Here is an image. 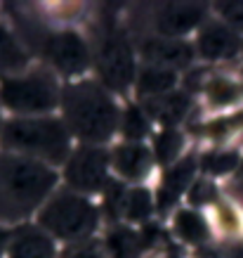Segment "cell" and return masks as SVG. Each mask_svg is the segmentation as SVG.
<instances>
[{"mask_svg":"<svg viewBox=\"0 0 243 258\" xmlns=\"http://www.w3.org/2000/svg\"><path fill=\"white\" fill-rule=\"evenodd\" d=\"M57 175L47 166L17 157H0V218L19 220L43 202Z\"/></svg>","mask_w":243,"mask_h":258,"instance_id":"6da1fadb","label":"cell"},{"mask_svg":"<svg viewBox=\"0 0 243 258\" xmlns=\"http://www.w3.org/2000/svg\"><path fill=\"white\" fill-rule=\"evenodd\" d=\"M64 109H66V121L73 128V133L83 140L104 142L113 135L118 111L102 88L92 83L71 86L64 93Z\"/></svg>","mask_w":243,"mask_h":258,"instance_id":"7a4b0ae2","label":"cell"},{"mask_svg":"<svg viewBox=\"0 0 243 258\" xmlns=\"http://www.w3.org/2000/svg\"><path fill=\"white\" fill-rule=\"evenodd\" d=\"M0 142L10 149L38 154L50 161H62L69 149V135L55 118H19L5 123Z\"/></svg>","mask_w":243,"mask_h":258,"instance_id":"3957f363","label":"cell"},{"mask_svg":"<svg viewBox=\"0 0 243 258\" xmlns=\"http://www.w3.org/2000/svg\"><path fill=\"white\" fill-rule=\"evenodd\" d=\"M40 223L62 239H83L94 230V206L76 195H59L40 213Z\"/></svg>","mask_w":243,"mask_h":258,"instance_id":"277c9868","label":"cell"},{"mask_svg":"<svg viewBox=\"0 0 243 258\" xmlns=\"http://www.w3.org/2000/svg\"><path fill=\"white\" fill-rule=\"evenodd\" d=\"M0 100L15 111H47L59 100V88L47 71H33L24 79L5 81L0 86Z\"/></svg>","mask_w":243,"mask_h":258,"instance_id":"5b68a950","label":"cell"},{"mask_svg":"<svg viewBox=\"0 0 243 258\" xmlns=\"http://www.w3.org/2000/svg\"><path fill=\"white\" fill-rule=\"evenodd\" d=\"M97 69L113 90H126L135 79V57L128 38L116 29H109L97 43Z\"/></svg>","mask_w":243,"mask_h":258,"instance_id":"8992f818","label":"cell"},{"mask_svg":"<svg viewBox=\"0 0 243 258\" xmlns=\"http://www.w3.org/2000/svg\"><path fill=\"white\" fill-rule=\"evenodd\" d=\"M66 180L76 189L99 192L106 185V154L97 147L78 149L66 168Z\"/></svg>","mask_w":243,"mask_h":258,"instance_id":"52a82bcc","label":"cell"},{"mask_svg":"<svg viewBox=\"0 0 243 258\" xmlns=\"http://www.w3.org/2000/svg\"><path fill=\"white\" fill-rule=\"evenodd\" d=\"M43 50L52 59V64L64 74H80L87 67V47L78 33L73 31L47 36L43 40Z\"/></svg>","mask_w":243,"mask_h":258,"instance_id":"ba28073f","label":"cell"},{"mask_svg":"<svg viewBox=\"0 0 243 258\" xmlns=\"http://www.w3.org/2000/svg\"><path fill=\"white\" fill-rule=\"evenodd\" d=\"M205 8L194 3H165L158 5L154 15V26L158 33H165V38H175L180 33H187L203 19Z\"/></svg>","mask_w":243,"mask_h":258,"instance_id":"9c48e42d","label":"cell"},{"mask_svg":"<svg viewBox=\"0 0 243 258\" xmlns=\"http://www.w3.org/2000/svg\"><path fill=\"white\" fill-rule=\"evenodd\" d=\"M243 50V40L236 29L227 24H208L198 36V52L205 59H231Z\"/></svg>","mask_w":243,"mask_h":258,"instance_id":"30bf717a","label":"cell"},{"mask_svg":"<svg viewBox=\"0 0 243 258\" xmlns=\"http://www.w3.org/2000/svg\"><path fill=\"white\" fill-rule=\"evenodd\" d=\"M142 52L147 59L156 62L158 67H168V69L170 67H184L194 57L191 45L175 38H147L142 43Z\"/></svg>","mask_w":243,"mask_h":258,"instance_id":"8fae6325","label":"cell"},{"mask_svg":"<svg viewBox=\"0 0 243 258\" xmlns=\"http://www.w3.org/2000/svg\"><path fill=\"white\" fill-rule=\"evenodd\" d=\"M10 258H55V246L50 242V237L33 227H26V230H19L12 239Z\"/></svg>","mask_w":243,"mask_h":258,"instance_id":"7c38bea8","label":"cell"},{"mask_svg":"<svg viewBox=\"0 0 243 258\" xmlns=\"http://www.w3.org/2000/svg\"><path fill=\"white\" fill-rule=\"evenodd\" d=\"M194 168H196L194 157H187L165 173L163 187L158 192V206H161V209H168V206L182 195V189L187 187L189 182H191V178H194Z\"/></svg>","mask_w":243,"mask_h":258,"instance_id":"4fadbf2b","label":"cell"},{"mask_svg":"<svg viewBox=\"0 0 243 258\" xmlns=\"http://www.w3.org/2000/svg\"><path fill=\"white\" fill-rule=\"evenodd\" d=\"M147 111L151 116L165 125H175L189 109V95L187 93H165L158 97L147 100Z\"/></svg>","mask_w":243,"mask_h":258,"instance_id":"5bb4252c","label":"cell"},{"mask_svg":"<svg viewBox=\"0 0 243 258\" xmlns=\"http://www.w3.org/2000/svg\"><path fill=\"white\" fill-rule=\"evenodd\" d=\"M118 173H123L126 178H142L149 171V152L142 145H126V147L116 149L113 154Z\"/></svg>","mask_w":243,"mask_h":258,"instance_id":"9a60e30c","label":"cell"},{"mask_svg":"<svg viewBox=\"0 0 243 258\" xmlns=\"http://www.w3.org/2000/svg\"><path fill=\"white\" fill-rule=\"evenodd\" d=\"M177 83V76H175L173 69H168V67H147V69H142L140 79H137V88H140L142 95H165L170 88Z\"/></svg>","mask_w":243,"mask_h":258,"instance_id":"2e32d148","label":"cell"},{"mask_svg":"<svg viewBox=\"0 0 243 258\" xmlns=\"http://www.w3.org/2000/svg\"><path fill=\"white\" fill-rule=\"evenodd\" d=\"M205 95H208V102L212 107H231L241 100L243 90L238 83L224 79V76H212L205 83Z\"/></svg>","mask_w":243,"mask_h":258,"instance_id":"e0dca14e","label":"cell"},{"mask_svg":"<svg viewBox=\"0 0 243 258\" xmlns=\"http://www.w3.org/2000/svg\"><path fill=\"white\" fill-rule=\"evenodd\" d=\"M26 67V52L12 38V33L0 26V74H12Z\"/></svg>","mask_w":243,"mask_h":258,"instance_id":"ac0fdd59","label":"cell"},{"mask_svg":"<svg viewBox=\"0 0 243 258\" xmlns=\"http://www.w3.org/2000/svg\"><path fill=\"white\" fill-rule=\"evenodd\" d=\"M175 227H177V235L191 244H198V242H205V239H208V225H205V220L194 211L177 213V216H175Z\"/></svg>","mask_w":243,"mask_h":258,"instance_id":"d6986e66","label":"cell"},{"mask_svg":"<svg viewBox=\"0 0 243 258\" xmlns=\"http://www.w3.org/2000/svg\"><path fill=\"white\" fill-rule=\"evenodd\" d=\"M140 242H142V237H137L135 232L126 230V227L113 230L109 237V246H111L113 258H137Z\"/></svg>","mask_w":243,"mask_h":258,"instance_id":"ffe728a7","label":"cell"},{"mask_svg":"<svg viewBox=\"0 0 243 258\" xmlns=\"http://www.w3.org/2000/svg\"><path fill=\"white\" fill-rule=\"evenodd\" d=\"M182 149V133H177L175 128H168L156 138V157L161 164L173 161Z\"/></svg>","mask_w":243,"mask_h":258,"instance_id":"44dd1931","label":"cell"},{"mask_svg":"<svg viewBox=\"0 0 243 258\" xmlns=\"http://www.w3.org/2000/svg\"><path fill=\"white\" fill-rule=\"evenodd\" d=\"M151 213V197L147 189H133L126 197V216L130 220H144Z\"/></svg>","mask_w":243,"mask_h":258,"instance_id":"7402d4cb","label":"cell"},{"mask_svg":"<svg viewBox=\"0 0 243 258\" xmlns=\"http://www.w3.org/2000/svg\"><path fill=\"white\" fill-rule=\"evenodd\" d=\"M238 164V154L236 152H212L203 157V168L212 175H222L229 173L234 166Z\"/></svg>","mask_w":243,"mask_h":258,"instance_id":"603a6c76","label":"cell"},{"mask_svg":"<svg viewBox=\"0 0 243 258\" xmlns=\"http://www.w3.org/2000/svg\"><path fill=\"white\" fill-rule=\"evenodd\" d=\"M147 131H149V123H147V116L142 114V109L128 107L126 116H123V133H126V138L140 140V138L147 135Z\"/></svg>","mask_w":243,"mask_h":258,"instance_id":"cb8c5ba5","label":"cell"},{"mask_svg":"<svg viewBox=\"0 0 243 258\" xmlns=\"http://www.w3.org/2000/svg\"><path fill=\"white\" fill-rule=\"evenodd\" d=\"M217 223L224 232H231V235L241 230V218L234 206H229V204H217Z\"/></svg>","mask_w":243,"mask_h":258,"instance_id":"d4e9b609","label":"cell"},{"mask_svg":"<svg viewBox=\"0 0 243 258\" xmlns=\"http://www.w3.org/2000/svg\"><path fill=\"white\" fill-rule=\"evenodd\" d=\"M217 10L231 29H243V3H220Z\"/></svg>","mask_w":243,"mask_h":258,"instance_id":"484cf974","label":"cell"},{"mask_svg":"<svg viewBox=\"0 0 243 258\" xmlns=\"http://www.w3.org/2000/svg\"><path fill=\"white\" fill-rule=\"evenodd\" d=\"M215 199V187L205 180H198L196 185L191 187V202L194 204H210Z\"/></svg>","mask_w":243,"mask_h":258,"instance_id":"4316f807","label":"cell"},{"mask_svg":"<svg viewBox=\"0 0 243 258\" xmlns=\"http://www.w3.org/2000/svg\"><path fill=\"white\" fill-rule=\"evenodd\" d=\"M69 258H102L97 246H83V249H76L73 253H69Z\"/></svg>","mask_w":243,"mask_h":258,"instance_id":"83f0119b","label":"cell"},{"mask_svg":"<svg viewBox=\"0 0 243 258\" xmlns=\"http://www.w3.org/2000/svg\"><path fill=\"white\" fill-rule=\"evenodd\" d=\"M3 249H5V232L0 230V258H3Z\"/></svg>","mask_w":243,"mask_h":258,"instance_id":"f1b7e54d","label":"cell"},{"mask_svg":"<svg viewBox=\"0 0 243 258\" xmlns=\"http://www.w3.org/2000/svg\"><path fill=\"white\" fill-rule=\"evenodd\" d=\"M205 258H220V256H205Z\"/></svg>","mask_w":243,"mask_h":258,"instance_id":"f546056e","label":"cell"}]
</instances>
